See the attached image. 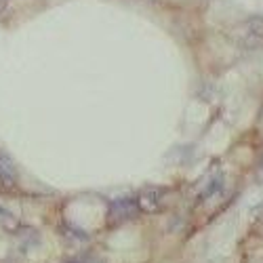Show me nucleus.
Listing matches in <instances>:
<instances>
[{"mask_svg": "<svg viewBox=\"0 0 263 263\" xmlns=\"http://www.w3.org/2000/svg\"><path fill=\"white\" fill-rule=\"evenodd\" d=\"M261 166H263V158H261Z\"/></svg>", "mask_w": 263, "mask_h": 263, "instance_id": "obj_5", "label": "nucleus"}, {"mask_svg": "<svg viewBox=\"0 0 263 263\" xmlns=\"http://www.w3.org/2000/svg\"><path fill=\"white\" fill-rule=\"evenodd\" d=\"M86 263H103V261H86Z\"/></svg>", "mask_w": 263, "mask_h": 263, "instance_id": "obj_4", "label": "nucleus"}, {"mask_svg": "<svg viewBox=\"0 0 263 263\" xmlns=\"http://www.w3.org/2000/svg\"><path fill=\"white\" fill-rule=\"evenodd\" d=\"M137 211H139V206H137L135 198H120V200H116L112 206H109L107 223L109 226H120L124 221H130V219L137 215Z\"/></svg>", "mask_w": 263, "mask_h": 263, "instance_id": "obj_1", "label": "nucleus"}, {"mask_svg": "<svg viewBox=\"0 0 263 263\" xmlns=\"http://www.w3.org/2000/svg\"><path fill=\"white\" fill-rule=\"evenodd\" d=\"M137 206L139 211L143 213H156L160 209V200H162V190L158 187H149V190H143L139 196H137Z\"/></svg>", "mask_w": 263, "mask_h": 263, "instance_id": "obj_2", "label": "nucleus"}, {"mask_svg": "<svg viewBox=\"0 0 263 263\" xmlns=\"http://www.w3.org/2000/svg\"><path fill=\"white\" fill-rule=\"evenodd\" d=\"M0 179H3L5 183H15L17 181L15 162L5 154V152H0Z\"/></svg>", "mask_w": 263, "mask_h": 263, "instance_id": "obj_3", "label": "nucleus"}]
</instances>
